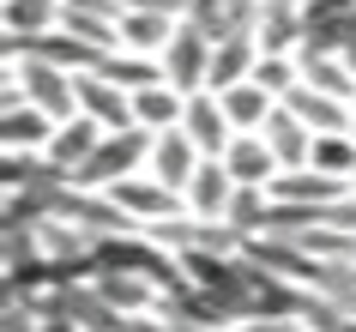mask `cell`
Here are the masks:
<instances>
[{
	"mask_svg": "<svg viewBox=\"0 0 356 332\" xmlns=\"http://www.w3.org/2000/svg\"><path fill=\"white\" fill-rule=\"evenodd\" d=\"M151 139L157 133L151 127H109L103 139H97V151L79 164V175H73V187H109V182H121V175H133V169H145L151 164Z\"/></svg>",
	"mask_w": 356,
	"mask_h": 332,
	"instance_id": "cell-1",
	"label": "cell"
},
{
	"mask_svg": "<svg viewBox=\"0 0 356 332\" xmlns=\"http://www.w3.org/2000/svg\"><path fill=\"white\" fill-rule=\"evenodd\" d=\"M6 79H19L24 97H31L37 109H49L55 121H73L79 115V73H67V67H55V61L19 55V61H6Z\"/></svg>",
	"mask_w": 356,
	"mask_h": 332,
	"instance_id": "cell-2",
	"label": "cell"
},
{
	"mask_svg": "<svg viewBox=\"0 0 356 332\" xmlns=\"http://www.w3.org/2000/svg\"><path fill=\"white\" fill-rule=\"evenodd\" d=\"M211 49H218V37H211L200 19H188L181 13V24H175V37H169V49H163V73H169V85L175 91H206L211 85Z\"/></svg>",
	"mask_w": 356,
	"mask_h": 332,
	"instance_id": "cell-3",
	"label": "cell"
},
{
	"mask_svg": "<svg viewBox=\"0 0 356 332\" xmlns=\"http://www.w3.org/2000/svg\"><path fill=\"white\" fill-rule=\"evenodd\" d=\"M109 193H115V205L133 212L139 223H163V218H181V212H188V193H175L169 182H157L151 169H133L121 182H109Z\"/></svg>",
	"mask_w": 356,
	"mask_h": 332,
	"instance_id": "cell-4",
	"label": "cell"
},
{
	"mask_svg": "<svg viewBox=\"0 0 356 332\" xmlns=\"http://www.w3.org/2000/svg\"><path fill=\"white\" fill-rule=\"evenodd\" d=\"M206 164V151L193 145V133L175 121V127H157V139H151V175L157 182H169L175 193H188V182H193V169Z\"/></svg>",
	"mask_w": 356,
	"mask_h": 332,
	"instance_id": "cell-5",
	"label": "cell"
},
{
	"mask_svg": "<svg viewBox=\"0 0 356 332\" xmlns=\"http://www.w3.org/2000/svg\"><path fill=\"white\" fill-rule=\"evenodd\" d=\"M260 55H266V49H260V31H254V24L224 31V37H218V49H211V85H206V91H229V85L254 79Z\"/></svg>",
	"mask_w": 356,
	"mask_h": 332,
	"instance_id": "cell-6",
	"label": "cell"
},
{
	"mask_svg": "<svg viewBox=\"0 0 356 332\" xmlns=\"http://www.w3.org/2000/svg\"><path fill=\"white\" fill-rule=\"evenodd\" d=\"M60 0H0V49H6V61L13 55H24L31 49V37H42V31H55L60 24Z\"/></svg>",
	"mask_w": 356,
	"mask_h": 332,
	"instance_id": "cell-7",
	"label": "cell"
},
{
	"mask_svg": "<svg viewBox=\"0 0 356 332\" xmlns=\"http://www.w3.org/2000/svg\"><path fill=\"white\" fill-rule=\"evenodd\" d=\"M260 49L266 55H296L302 37H308V0H260Z\"/></svg>",
	"mask_w": 356,
	"mask_h": 332,
	"instance_id": "cell-8",
	"label": "cell"
},
{
	"mask_svg": "<svg viewBox=\"0 0 356 332\" xmlns=\"http://www.w3.org/2000/svg\"><path fill=\"white\" fill-rule=\"evenodd\" d=\"M181 127L193 133V145L206 151V157H224L229 139H236V121H229V109H224V97H218V91H193Z\"/></svg>",
	"mask_w": 356,
	"mask_h": 332,
	"instance_id": "cell-9",
	"label": "cell"
},
{
	"mask_svg": "<svg viewBox=\"0 0 356 332\" xmlns=\"http://www.w3.org/2000/svg\"><path fill=\"white\" fill-rule=\"evenodd\" d=\"M229 200H236V175H229L224 157H206L188 182V212L193 218H211V223H229Z\"/></svg>",
	"mask_w": 356,
	"mask_h": 332,
	"instance_id": "cell-10",
	"label": "cell"
},
{
	"mask_svg": "<svg viewBox=\"0 0 356 332\" xmlns=\"http://www.w3.org/2000/svg\"><path fill=\"white\" fill-rule=\"evenodd\" d=\"M79 115H91L103 127H133V91H121L109 73H79Z\"/></svg>",
	"mask_w": 356,
	"mask_h": 332,
	"instance_id": "cell-11",
	"label": "cell"
},
{
	"mask_svg": "<svg viewBox=\"0 0 356 332\" xmlns=\"http://www.w3.org/2000/svg\"><path fill=\"white\" fill-rule=\"evenodd\" d=\"M0 187H6V193H42V187H73V175H67L49 151H6Z\"/></svg>",
	"mask_w": 356,
	"mask_h": 332,
	"instance_id": "cell-12",
	"label": "cell"
},
{
	"mask_svg": "<svg viewBox=\"0 0 356 332\" xmlns=\"http://www.w3.org/2000/svg\"><path fill=\"white\" fill-rule=\"evenodd\" d=\"M181 13H157V6H121V49H139V55H163L169 37H175Z\"/></svg>",
	"mask_w": 356,
	"mask_h": 332,
	"instance_id": "cell-13",
	"label": "cell"
},
{
	"mask_svg": "<svg viewBox=\"0 0 356 332\" xmlns=\"http://www.w3.org/2000/svg\"><path fill=\"white\" fill-rule=\"evenodd\" d=\"M55 115L37 109V103H13V109H0V145L6 151H49L55 139Z\"/></svg>",
	"mask_w": 356,
	"mask_h": 332,
	"instance_id": "cell-14",
	"label": "cell"
},
{
	"mask_svg": "<svg viewBox=\"0 0 356 332\" xmlns=\"http://www.w3.org/2000/svg\"><path fill=\"white\" fill-rule=\"evenodd\" d=\"M24 55H42L55 61V67H67V73H91V67H103V49L97 42H85L79 31H67V24H55V31H42V37H31V49ZM19 61V55H13Z\"/></svg>",
	"mask_w": 356,
	"mask_h": 332,
	"instance_id": "cell-15",
	"label": "cell"
},
{
	"mask_svg": "<svg viewBox=\"0 0 356 332\" xmlns=\"http://www.w3.org/2000/svg\"><path fill=\"white\" fill-rule=\"evenodd\" d=\"M266 145L278 151V164L284 169H296V164H308V151H314V127H308V121H302L296 109H290V103H278V109L266 115Z\"/></svg>",
	"mask_w": 356,
	"mask_h": 332,
	"instance_id": "cell-16",
	"label": "cell"
},
{
	"mask_svg": "<svg viewBox=\"0 0 356 332\" xmlns=\"http://www.w3.org/2000/svg\"><path fill=\"white\" fill-rule=\"evenodd\" d=\"M296 61H302V79H308L314 91H332V97H344V103H356V67H350V55H332V49H296Z\"/></svg>",
	"mask_w": 356,
	"mask_h": 332,
	"instance_id": "cell-17",
	"label": "cell"
},
{
	"mask_svg": "<svg viewBox=\"0 0 356 332\" xmlns=\"http://www.w3.org/2000/svg\"><path fill=\"white\" fill-rule=\"evenodd\" d=\"M224 164H229V175L236 182H254V187H266L272 175H278V151L266 145V133H236L229 139V151H224Z\"/></svg>",
	"mask_w": 356,
	"mask_h": 332,
	"instance_id": "cell-18",
	"label": "cell"
},
{
	"mask_svg": "<svg viewBox=\"0 0 356 332\" xmlns=\"http://www.w3.org/2000/svg\"><path fill=\"white\" fill-rule=\"evenodd\" d=\"M284 103H290V109H296L314 133H344V127H350V109H356V103H344V97H332V91H314L308 79H302Z\"/></svg>",
	"mask_w": 356,
	"mask_h": 332,
	"instance_id": "cell-19",
	"label": "cell"
},
{
	"mask_svg": "<svg viewBox=\"0 0 356 332\" xmlns=\"http://www.w3.org/2000/svg\"><path fill=\"white\" fill-rule=\"evenodd\" d=\"M103 133H109L103 121H91V115H73V121H60V127H55V139H49V157H55L67 175H79V164L97 151V139H103Z\"/></svg>",
	"mask_w": 356,
	"mask_h": 332,
	"instance_id": "cell-20",
	"label": "cell"
},
{
	"mask_svg": "<svg viewBox=\"0 0 356 332\" xmlns=\"http://www.w3.org/2000/svg\"><path fill=\"white\" fill-rule=\"evenodd\" d=\"M218 97H224V109H229V121H236V133H260L266 115L278 109V97L266 91L260 79H242V85H229V91H218Z\"/></svg>",
	"mask_w": 356,
	"mask_h": 332,
	"instance_id": "cell-21",
	"label": "cell"
},
{
	"mask_svg": "<svg viewBox=\"0 0 356 332\" xmlns=\"http://www.w3.org/2000/svg\"><path fill=\"white\" fill-rule=\"evenodd\" d=\"M181 115H188V91H175V85H145V91H133V121H139V127H175V121H181Z\"/></svg>",
	"mask_w": 356,
	"mask_h": 332,
	"instance_id": "cell-22",
	"label": "cell"
},
{
	"mask_svg": "<svg viewBox=\"0 0 356 332\" xmlns=\"http://www.w3.org/2000/svg\"><path fill=\"white\" fill-rule=\"evenodd\" d=\"M97 73H109L121 91H145V85H163V55H139V49H115V55H103V67Z\"/></svg>",
	"mask_w": 356,
	"mask_h": 332,
	"instance_id": "cell-23",
	"label": "cell"
},
{
	"mask_svg": "<svg viewBox=\"0 0 356 332\" xmlns=\"http://www.w3.org/2000/svg\"><path fill=\"white\" fill-rule=\"evenodd\" d=\"M266 218H272V187H254V182H236V200H229V223L248 236H260Z\"/></svg>",
	"mask_w": 356,
	"mask_h": 332,
	"instance_id": "cell-24",
	"label": "cell"
},
{
	"mask_svg": "<svg viewBox=\"0 0 356 332\" xmlns=\"http://www.w3.org/2000/svg\"><path fill=\"white\" fill-rule=\"evenodd\" d=\"M308 164L326 169V175H356V133H314V151H308Z\"/></svg>",
	"mask_w": 356,
	"mask_h": 332,
	"instance_id": "cell-25",
	"label": "cell"
},
{
	"mask_svg": "<svg viewBox=\"0 0 356 332\" xmlns=\"http://www.w3.org/2000/svg\"><path fill=\"white\" fill-rule=\"evenodd\" d=\"M254 79H260L266 91H272V97L284 103V97H290V91L302 85V61H296V55H260V67H254Z\"/></svg>",
	"mask_w": 356,
	"mask_h": 332,
	"instance_id": "cell-26",
	"label": "cell"
},
{
	"mask_svg": "<svg viewBox=\"0 0 356 332\" xmlns=\"http://www.w3.org/2000/svg\"><path fill=\"white\" fill-rule=\"evenodd\" d=\"M350 133H356V109H350Z\"/></svg>",
	"mask_w": 356,
	"mask_h": 332,
	"instance_id": "cell-27",
	"label": "cell"
},
{
	"mask_svg": "<svg viewBox=\"0 0 356 332\" xmlns=\"http://www.w3.org/2000/svg\"><path fill=\"white\" fill-rule=\"evenodd\" d=\"M350 193H356V175H350Z\"/></svg>",
	"mask_w": 356,
	"mask_h": 332,
	"instance_id": "cell-28",
	"label": "cell"
},
{
	"mask_svg": "<svg viewBox=\"0 0 356 332\" xmlns=\"http://www.w3.org/2000/svg\"><path fill=\"white\" fill-rule=\"evenodd\" d=\"M296 332H314V326H296Z\"/></svg>",
	"mask_w": 356,
	"mask_h": 332,
	"instance_id": "cell-29",
	"label": "cell"
}]
</instances>
